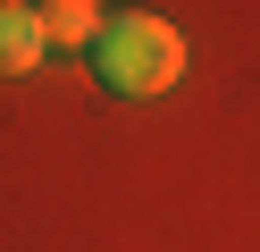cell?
Masks as SVG:
<instances>
[{
    "instance_id": "3957f363",
    "label": "cell",
    "mask_w": 260,
    "mask_h": 252,
    "mask_svg": "<svg viewBox=\"0 0 260 252\" xmlns=\"http://www.w3.org/2000/svg\"><path fill=\"white\" fill-rule=\"evenodd\" d=\"M34 17H42V42H59V50L101 42V0H34Z\"/></svg>"
},
{
    "instance_id": "6da1fadb",
    "label": "cell",
    "mask_w": 260,
    "mask_h": 252,
    "mask_svg": "<svg viewBox=\"0 0 260 252\" xmlns=\"http://www.w3.org/2000/svg\"><path fill=\"white\" fill-rule=\"evenodd\" d=\"M92 76H101L109 93H126V101L168 93V84L185 76V34H176L168 17H151V9H118V17H101Z\"/></svg>"
},
{
    "instance_id": "7a4b0ae2",
    "label": "cell",
    "mask_w": 260,
    "mask_h": 252,
    "mask_svg": "<svg viewBox=\"0 0 260 252\" xmlns=\"http://www.w3.org/2000/svg\"><path fill=\"white\" fill-rule=\"evenodd\" d=\"M42 17H34V0H0V76H25V67L42 59Z\"/></svg>"
}]
</instances>
